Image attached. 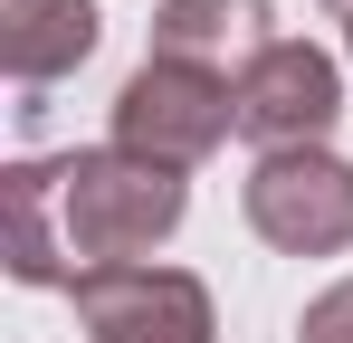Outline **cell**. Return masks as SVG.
<instances>
[{
	"label": "cell",
	"mask_w": 353,
	"mask_h": 343,
	"mask_svg": "<svg viewBox=\"0 0 353 343\" xmlns=\"http://www.w3.org/2000/svg\"><path fill=\"white\" fill-rule=\"evenodd\" d=\"M0 210H10V277L77 286V277H105V267H143L181 229L191 191H181V172L143 163L124 143H86L58 163H10Z\"/></svg>",
	"instance_id": "6da1fadb"
},
{
	"label": "cell",
	"mask_w": 353,
	"mask_h": 343,
	"mask_svg": "<svg viewBox=\"0 0 353 343\" xmlns=\"http://www.w3.org/2000/svg\"><path fill=\"white\" fill-rule=\"evenodd\" d=\"M230 134H239V86H230V76H210V67L143 57V67L115 86V143H124V153H143V163H163V172L210 163Z\"/></svg>",
	"instance_id": "7a4b0ae2"
},
{
	"label": "cell",
	"mask_w": 353,
	"mask_h": 343,
	"mask_svg": "<svg viewBox=\"0 0 353 343\" xmlns=\"http://www.w3.org/2000/svg\"><path fill=\"white\" fill-rule=\"evenodd\" d=\"M248 229L287 258H344L353 248V163H334L325 143L305 153H258L248 172Z\"/></svg>",
	"instance_id": "3957f363"
},
{
	"label": "cell",
	"mask_w": 353,
	"mask_h": 343,
	"mask_svg": "<svg viewBox=\"0 0 353 343\" xmlns=\"http://www.w3.org/2000/svg\"><path fill=\"white\" fill-rule=\"evenodd\" d=\"M67 295L96 343H220L210 286L181 267H105V277H77Z\"/></svg>",
	"instance_id": "277c9868"
},
{
	"label": "cell",
	"mask_w": 353,
	"mask_h": 343,
	"mask_svg": "<svg viewBox=\"0 0 353 343\" xmlns=\"http://www.w3.org/2000/svg\"><path fill=\"white\" fill-rule=\"evenodd\" d=\"M334 114H344V67L325 48H305V39H277V48L239 76V134H248L258 153H305V143H325Z\"/></svg>",
	"instance_id": "5b68a950"
},
{
	"label": "cell",
	"mask_w": 353,
	"mask_h": 343,
	"mask_svg": "<svg viewBox=\"0 0 353 343\" xmlns=\"http://www.w3.org/2000/svg\"><path fill=\"white\" fill-rule=\"evenodd\" d=\"M268 48H277V39H268V0H163V10H153V57L210 67V76H230V86Z\"/></svg>",
	"instance_id": "8992f818"
},
{
	"label": "cell",
	"mask_w": 353,
	"mask_h": 343,
	"mask_svg": "<svg viewBox=\"0 0 353 343\" xmlns=\"http://www.w3.org/2000/svg\"><path fill=\"white\" fill-rule=\"evenodd\" d=\"M96 29H105L96 0H0V67L39 96L96 57Z\"/></svg>",
	"instance_id": "52a82bcc"
},
{
	"label": "cell",
	"mask_w": 353,
	"mask_h": 343,
	"mask_svg": "<svg viewBox=\"0 0 353 343\" xmlns=\"http://www.w3.org/2000/svg\"><path fill=\"white\" fill-rule=\"evenodd\" d=\"M296 343H353V277H344V286H325V295L305 305Z\"/></svg>",
	"instance_id": "ba28073f"
},
{
	"label": "cell",
	"mask_w": 353,
	"mask_h": 343,
	"mask_svg": "<svg viewBox=\"0 0 353 343\" xmlns=\"http://www.w3.org/2000/svg\"><path fill=\"white\" fill-rule=\"evenodd\" d=\"M325 10H334V29H344V48H353V0H325Z\"/></svg>",
	"instance_id": "9c48e42d"
}]
</instances>
